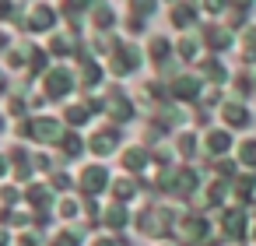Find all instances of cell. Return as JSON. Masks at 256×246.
Listing matches in <instances>:
<instances>
[{
    "instance_id": "3957f363",
    "label": "cell",
    "mask_w": 256,
    "mask_h": 246,
    "mask_svg": "<svg viewBox=\"0 0 256 246\" xmlns=\"http://www.w3.org/2000/svg\"><path fill=\"white\" fill-rule=\"evenodd\" d=\"M106 183H109V172H106L102 165H92V169L81 172V190H84V193H98Z\"/></svg>"
},
{
    "instance_id": "d4e9b609",
    "label": "cell",
    "mask_w": 256,
    "mask_h": 246,
    "mask_svg": "<svg viewBox=\"0 0 256 246\" xmlns=\"http://www.w3.org/2000/svg\"><path fill=\"white\" fill-rule=\"evenodd\" d=\"M242 162L246 165H256V141H246L242 144Z\"/></svg>"
},
{
    "instance_id": "4316f807",
    "label": "cell",
    "mask_w": 256,
    "mask_h": 246,
    "mask_svg": "<svg viewBox=\"0 0 256 246\" xmlns=\"http://www.w3.org/2000/svg\"><path fill=\"white\" fill-rule=\"evenodd\" d=\"M193 148H196V137H193V134L179 137V151H182V155H193Z\"/></svg>"
},
{
    "instance_id": "30bf717a",
    "label": "cell",
    "mask_w": 256,
    "mask_h": 246,
    "mask_svg": "<svg viewBox=\"0 0 256 246\" xmlns=\"http://www.w3.org/2000/svg\"><path fill=\"white\" fill-rule=\"evenodd\" d=\"M196 92H200V81H193V78H179L172 85V95H179V99H196Z\"/></svg>"
},
{
    "instance_id": "1f68e13d",
    "label": "cell",
    "mask_w": 256,
    "mask_h": 246,
    "mask_svg": "<svg viewBox=\"0 0 256 246\" xmlns=\"http://www.w3.org/2000/svg\"><path fill=\"white\" fill-rule=\"evenodd\" d=\"M53 50H56V53H67V50H70V39L56 36V39H53Z\"/></svg>"
},
{
    "instance_id": "e575fe53",
    "label": "cell",
    "mask_w": 256,
    "mask_h": 246,
    "mask_svg": "<svg viewBox=\"0 0 256 246\" xmlns=\"http://www.w3.org/2000/svg\"><path fill=\"white\" fill-rule=\"evenodd\" d=\"M130 11H134V18H137V15H148V11H151V4H134Z\"/></svg>"
},
{
    "instance_id": "7402d4cb",
    "label": "cell",
    "mask_w": 256,
    "mask_h": 246,
    "mask_svg": "<svg viewBox=\"0 0 256 246\" xmlns=\"http://www.w3.org/2000/svg\"><path fill=\"white\" fill-rule=\"evenodd\" d=\"M151 57H154L158 64H165V57H168V43H165V39H154V43H151Z\"/></svg>"
},
{
    "instance_id": "ab89813d",
    "label": "cell",
    "mask_w": 256,
    "mask_h": 246,
    "mask_svg": "<svg viewBox=\"0 0 256 246\" xmlns=\"http://www.w3.org/2000/svg\"><path fill=\"white\" fill-rule=\"evenodd\" d=\"M95 246H112V242H106V239H102V242H95Z\"/></svg>"
},
{
    "instance_id": "f546056e",
    "label": "cell",
    "mask_w": 256,
    "mask_h": 246,
    "mask_svg": "<svg viewBox=\"0 0 256 246\" xmlns=\"http://www.w3.org/2000/svg\"><path fill=\"white\" fill-rule=\"evenodd\" d=\"M53 246H78V235H74V232H67V235H56V239H53Z\"/></svg>"
},
{
    "instance_id": "4fadbf2b",
    "label": "cell",
    "mask_w": 256,
    "mask_h": 246,
    "mask_svg": "<svg viewBox=\"0 0 256 246\" xmlns=\"http://www.w3.org/2000/svg\"><path fill=\"white\" fill-rule=\"evenodd\" d=\"M78 60H81V81H84V85H95V81H98V74H102V71H98V64H95L92 57H78Z\"/></svg>"
},
{
    "instance_id": "ac0fdd59",
    "label": "cell",
    "mask_w": 256,
    "mask_h": 246,
    "mask_svg": "<svg viewBox=\"0 0 256 246\" xmlns=\"http://www.w3.org/2000/svg\"><path fill=\"white\" fill-rule=\"evenodd\" d=\"M123 221H126V211H123L120 204H112V207L106 211V225H109V228H120Z\"/></svg>"
},
{
    "instance_id": "83f0119b",
    "label": "cell",
    "mask_w": 256,
    "mask_h": 246,
    "mask_svg": "<svg viewBox=\"0 0 256 246\" xmlns=\"http://www.w3.org/2000/svg\"><path fill=\"white\" fill-rule=\"evenodd\" d=\"M112 190H116V197H120V200H126V197L134 193V183H126V179H120V183H116Z\"/></svg>"
},
{
    "instance_id": "f1b7e54d",
    "label": "cell",
    "mask_w": 256,
    "mask_h": 246,
    "mask_svg": "<svg viewBox=\"0 0 256 246\" xmlns=\"http://www.w3.org/2000/svg\"><path fill=\"white\" fill-rule=\"evenodd\" d=\"M252 183H256L252 176H238V183H235V186H238V193H246V197H249V193H252Z\"/></svg>"
},
{
    "instance_id": "f35d334b",
    "label": "cell",
    "mask_w": 256,
    "mask_h": 246,
    "mask_svg": "<svg viewBox=\"0 0 256 246\" xmlns=\"http://www.w3.org/2000/svg\"><path fill=\"white\" fill-rule=\"evenodd\" d=\"M4 172H8V162H4V158H0V176H4Z\"/></svg>"
},
{
    "instance_id": "836d02e7",
    "label": "cell",
    "mask_w": 256,
    "mask_h": 246,
    "mask_svg": "<svg viewBox=\"0 0 256 246\" xmlns=\"http://www.w3.org/2000/svg\"><path fill=\"white\" fill-rule=\"evenodd\" d=\"M218 172H221V176H232L235 165H232V162H218Z\"/></svg>"
},
{
    "instance_id": "8fae6325",
    "label": "cell",
    "mask_w": 256,
    "mask_h": 246,
    "mask_svg": "<svg viewBox=\"0 0 256 246\" xmlns=\"http://www.w3.org/2000/svg\"><path fill=\"white\" fill-rule=\"evenodd\" d=\"M221 113H224V120H228L232 127H246V123H249V113H246V109H242L238 102H228V106H224Z\"/></svg>"
},
{
    "instance_id": "52a82bcc",
    "label": "cell",
    "mask_w": 256,
    "mask_h": 246,
    "mask_svg": "<svg viewBox=\"0 0 256 246\" xmlns=\"http://www.w3.org/2000/svg\"><path fill=\"white\" fill-rule=\"evenodd\" d=\"M182 235H186V239H204V235H207V221H204L200 214H190V218L182 221Z\"/></svg>"
},
{
    "instance_id": "277c9868",
    "label": "cell",
    "mask_w": 256,
    "mask_h": 246,
    "mask_svg": "<svg viewBox=\"0 0 256 246\" xmlns=\"http://www.w3.org/2000/svg\"><path fill=\"white\" fill-rule=\"evenodd\" d=\"M53 22H56V15H53V8H46V4H39V8L32 11V18H28V29H32V32H46V29H53Z\"/></svg>"
},
{
    "instance_id": "74e56055",
    "label": "cell",
    "mask_w": 256,
    "mask_h": 246,
    "mask_svg": "<svg viewBox=\"0 0 256 246\" xmlns=\"http://www.w3.org/2000/svg\"><path fill=\"white\" fill-rule=\"evenodd\" d=\"M0 246H8V232L4 228H0Z\"/></svg>"
},
{
    "instance_id": "cb8c5ba5",
    "label": "cell",
    "mask_w": 256,
    "mask_h": 246,
    "mask_svg": "<svg viewBox=\"0 0 256 246\" xmlns=\"http://www.w3.org/2000/svg\"><path fill=\"white\" fill-rule=\"evenodd\" d=\"M179 53H182L186 60H193V57H196V39H190V36H186V39L179 43Z\"/></svg>"
},
{
    "instance_id": "d6a6232c",
    "label": "cell",
    "mask_w": 256,
    "mask_h": 246,
    "mask_svg": "<svg viewBox=\"0 0 256 246\" xmlns=\"http://www.w3.org/2000/svg\"><path fill=\"white\" fill-rule=\"evenodd\" d=\"M221 197H224V183H214L210 186V200H221Z\"/></svg>"
},
{
    "instance_id": "4dcf8cb0",
    "label": "cell",
    "mask_w": 256,
    "mask_h": 246,
    "mask_svg": "<svg viewBox=\"0 0 256 246\" xmlns=\"http://www.w3.org/2000/svg\"><path fill=\"white\" fill-rule=\"evenodd\" d=\"M28 200H32V204H46V190H42V186L28 190Z\"/></svg>"
},
{
    "instance_id": "7a4b0ae2",
    "label": "cell",
    "mask_w": 256,
    "mask_h": 246,
    "mask_svg": "<svg viewBox=\"0 0 256 246\" xmlns=\"http://www.w3.org/2000/svg\"><path fill=\"white\" fill-rule=\"evenodd\" d=\"M137 64H140V53H137V46H130V43H126V46H120V50H116V57H112V64H109V67H112L116 74H126V71H134Z\"/></svg>"
},
{
    "instance_id": "9c48e42d",
    "label": "cell",
    "mask_w": 256,
    "mask_h": 246,
    "mask_svg": "<svg viewBox=\"0 0 256 246\" xmlns=\"http://www.w3.org/2000/svg\"><path fill=\"white\" fill-rule=\"evenodd\" d=\"M242 225H246V214H242L238 207L224 214V235H232V239H238V235H242Z\"/></svg>"
},
{
    "instance_id": "2e32d148",
    "label": "cell",
    "mask_w": 256,
    "mask_h": 246,
    "mask_svg": "<svg viewBox=\"0 0 256 246\" xmlns=\"http://www.w3.org/2000/svg\"><path fill=\"white\" fill-rule=\"evenodd\" d=\"M172 22H176L179 29H186V25L193 22V8H190V4H179V8L172 11Z\"/></svg>"
},
{
    "instance_id": "8d00e7d4",
    "label": "cell",
    "mask_w": 256,
    "mask_h": 246,
    "mask_svg": "<svg viewBox=\"0 0 256 246\" xmlns=\"http://www.w3.org/2000/svg\"><path fill=\"white\" fill-rule=\"evenodd\" d=\"M11 15V4H0V18H8Z\"/></svg>"
},
{
    "instance_id": "60d3db41",
    "label": "cell",
    "mask_w": 256,
    "mask_h": 246,
    "mask_svg": "<svg viewBox=\"0 0 256 246\" xmlns=\"http://www.w3.org/2000/svg\"><path fill=\"white\" fill-rule=\"evenodd\" d=\"M0 88H4V74H0Z\"/></svg>"
},
{
    "instance_id": "603a6c76",
    "label": "cell",
    "mask_w": 256,
    "mask_h": 246,
    "mask_svg": "<svg viewBox=\"0 0 256 246\" xmlns=\"http://www.w3.org/2000/svg\"><path fill=\"white\" fill-rule=\"evenodd\" d=\"M204 74H207V78H214L218 85L224 81V67H221V64H214V60H207V64H204Z\"/></svg>"
},
{
    "instance_id": "5bb4252c",
    "label": "cell",
    "mask_w": 256,
    "mask_h": 246,
    "mask_svg": "<svg viewBox=\"0 0 256 246\" xmlns=\"http://www.w3.org/2000/svg\"><path fill=\"white\" fill-rule=\"evenodd\" d=\"M196 186V172L193 169H179L176 172V193H190Z\"/></svg>"
},
{
    "instance_id": "6da1fadb",
    "label": "cell",
    "mask_w": 256,
    "mask_h": 246,
    "mask_svg": "<svg viewBox=\"0 0 256 246\" xmlns=\"http://www.w3.org/2000/svg\"><path fill=\"white\" fill-rule=\"evenodd\" d=\"M70 74L64 71V67H53L50 74H46V95L50 99H64V95H70Z\"/></svg>"
},
{
    "instance_id": "7bdbcfd3",
    "label": "cell",
    "mask_w": 256,
    "mask_h": 246,
    "mask_svg": "<svg viewBox=\"0 0 256 246\" xmlns=\"http://www.w3.org/2000/svg\"><path fill=\"white\" fill-rule=\"evenodd\" d=\"M252 235H256V232H252Z\"/></svg>"
},
{
    "instance_id": "9a60e30c",
    "label": "cell",
    "mask_w": 256,
    "mask_h": 246,
    "mask_svg": "<svg viewBox=\"0 0 256 246\" xmlns=\"http://www.w3.org/2000/svg\"><path fill=\"white\" fill-rule=\"evenodd\" d=\"M228 144H232V137H228L224 130H210V134H207V148H210V151H228Z\"/></svg>"
},
{
    "instance_id": "e0dca14e",
    "label": "cell",
    "mask_w": 256,
    "mask_h": 246,
    "mask_svg": "<svg viewBox=\"0 0 256 246\" xmlns=\"http://www.w3.org/2000/svg\"><path fill=\"white\" fill-rule=\"evenodd\" d=\"M144 162H148V155H144V151H137V148L123 155V165H126V169H134V172H137V169H144Z\"/></svg>"
},
{
    "instance_id": "b9f144b4",
    "label": "cell",
    "mask_w": 256,
    "mask_h": 246,
    "mask_svg": "<svg viewBox=\"0 0 256 246\" xmlns=\"http://www.w3.org/2000/svg\"><path fill=\"white\" fill-rule=\"evenodd\" d=\"M4 43H8V39H4V36H0V46H4Z\"/></svg>"
},
{
    "instance_id": "44dd1931",
    "label": "cell",
    "mask_w": 256,
    "mask_h": 246,
    "mask_svg": "<svg viewBox=\"0 0 256 246\" xmlns=\"http://www.w3.org/2000/svg\"><path fill=\"white\" fill-rule=\"evenodd\" d=\"M81 148H84V141H81L78 134H67V137H64V151H67V155H81Z\"/></svg>"
},
{
    "instance_id": "7c38bea8",
    "label": "cell",
    "mask_w": 256,
    "mask_h": 246,
    "mask_svg": "<svg viewBox=\"0 0 256 246\" xmlns=\"http://www.w3.org/2000/svg\"><path fill=\"white\" fill-rule=\"evenodd\" d=\"M204 36H207V43H210V50H224V46L232 43V36H228L224 29H218V25H210V29L204 32Z\"/></svg>"
},
{
    "instance_id": "d590c367",
    "label": "cell",
    "mask_w": 256,
    "mask_h": 246,
    "mask_svg": "<svg viewBox=\"0 0 256 246\" xmlns=\"http://www.w3.org/2000/svg\"><path fill=\"white\" fill-rule=\"evenodd\" d=\"M60 211H64V214H74V211H78V204H74V200H64V204H60Z\"/></svg>"
},
{
    "instance_id": "ba28073f",
    "label": "cell",
    "mask_w": 256,
    "mask_h": 246,
    "mask_svg": "<svg viewBox=\"0 0 256 246\" xmlns=\"http://www.w3.org/2000/svg\"><path fill=\"white\" fill-rule=\"evenodd\" d=\"M112 148H116V134H112V130H102V134L92 137V151H95V155H109Z\"/></svg>"
},
{
    "instance_id": "484cf974",
    "label": "cell",
    "mask_w": 256,
    "mask_h": 246,
    "mask_svg": "<svg viewBox=\"0 0 256 246\" xmlns=\"http://www.w3.org/2000/svg\"><path fill=\"white\" fill-rule=\"evenodd\" d=\"M246 60H256V29L246 32Z\"/></svg>"
},
{
    "instance_id": "ffe728a7",
    "label": "cell",
    "mask_w": 256,
    "mask_h": 246,
    "mask_svg": "<svg viewBox=\"0 0 256 246\" xmlns=\"http://www.w3.org/2000/svg\"><path fill=\"white\" fill-rule=\"evenodd\" d=\"M88 116H92L88 106H70V109H67V120H70V123H88Z\"/></svg>"
},
{
    "instance_id": "8992f818",
    "label": "cell",
    "mask_w": 256,
    "mask_h": 246,
    "mask_svg": "<svg viewBox=\"0 0 256 246\" xmlns=\"http://www.w3.org/2000/svg\"><path fill=\"white\" fill-rule=\"evenodd\" d=\"M32 137H39L42 144H53V141L60 137V127H56L53 120H36V123H32Z\"/></svg>"
},
{
    "instance_id": "d6986e66",
    "label": "cell",
    "mask_w": 256,
    "mask_h": 246,
    "mask_svg": "<svg viewBox=\"0 0 256 246\" xmlns=\"http://www.w3.org/2000/svg\"><path fill=\"white\" fill-rule=\"evenodd\" d=\"M112 22H116L112 8H106V4H102V8H95V25H98V29H109Z\"/></svg>"
},
{
    "instance_id": "5b68a950",
    "label": "cell",
    "mask_w": 256,
    "mask_h": 246,
    "mask_svg": "<svg viewBox=\"0 0 256 246\" xmlns=\"http://www.w3.org/2000/svg\"><path fill=\"white\" fill-rule=\"evenodd\" d=\"M106 109H109V116H112V120H120V123H123V120H130V113H134V106H130L120 92H112V99L106 102Z\"/></svg>"
}]
</instances>
